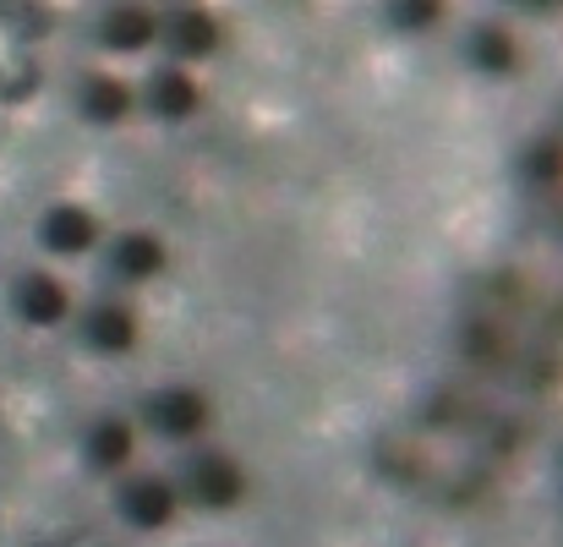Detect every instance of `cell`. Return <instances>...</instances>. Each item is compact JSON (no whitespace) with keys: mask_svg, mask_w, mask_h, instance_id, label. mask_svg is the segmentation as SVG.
<instances>
[{"mask_svg":"<svg viewBox=\"0 0 563 547\" xmlns=\"http://www.w3.org/2000/svg\"><path fill=\"white\" fill-rule=\"evenodd\" d=\"M88 460L104 466V471L126 466V460H132V427H126V422H99V427L88 433Z\"/></svg>","mask_w":563,"mask_h":547,"instance_id":"obj_15","label":"cell"},{"mask_svg":"<svg viewBox=\"0 0 563 547\" xmlns=\"http://www.w3.org/2000/svg\"><path fill=\"white\" fill-rule=\"evenodd\" d=\"M531 427L537 411L509 405L460 378L377 438V471L421 504L460 510L498 488Z\"/></svg>","mask_w":563,"mask_h":547,"instance_id":"obj_1","label":"cell"},{"mask_svg":"<svg viewBox=\"0 0 563 547\" xmlns=\"http://www.w3.org/2000/svg\"><path fill=\"white\" fill-rule=\"evenodd\" d=\"M520 186H526L531 208L563 236V116L531 138V149L520 160Z\"/></svg>","mask_w":563,"mask_h":547,"instance_id":"obj_3","label":"cell"},{"mask_svg":"<svg viewBox=\"0 0 563 547\" xmlns=\"http://www.w3.org/2000/svg\"><path fill=\"white\" fill-rule=\"evenodd\" d=\"M38 547H110V543H104V537H82V532H77V537H49V543H38Z\"/></svg>","mask_w":563,"mask_h":547,"instance_id":"obj_17","label":"cell"},{"mask_svg":"<svg viewBox=\"0 0 563 547\" xmlns=\"http://www.w3.org/2000/svg\"><path fill=\"white\" fill-rule=\"evenodd\" d=\"M159 33L170 39L176 55H213L219 50V22L208 11H176V17H159Z\"/></svg>","mask_w":563,"mask_h":547,"instance_id":"obj_13","label":"cell"},{"mask_svg":"<svg viewBox=\"0 0 563 547\" xmlns=\"http://www.w3.org/2000/svg\"><path fill=\"white\" fill-rule=\"evenodd\" d=\"M187 493L202 510H230V504H241V493H246V471H241L230 455L202 449L187 466Z\"/></svg>","mask_w":563,"mask_h":547,"instance_id":"obj_4","label":"cell"},{"mask_svg":"<svg viewBox=\"0 0 563 547\" xmlns=\"http://www.w3.org/2000/svg\"><path fill=\"white\" fill-rule=\"evenodd\" d=\"M148 105H154V116H165V121H187L191 110L202 105V88L191 83L181 66H170V72H154V83H148Z\"/></svg>","mask_w":563,"mask_h":547,"instance_id":"obj_12","label":"cell"},{"mask_svg":"<svg viewBox=\"0 0 563 547\" xmlns=\"http://www.w3.org/2000/svg\"><path fill=\"white\" fill-rule=\"evenodd\" d=\"M11 302H16V313H22L27 324H38V329H49V324H60V318L71 313V291H66L55 274H44V269L22 274Z\"/></svg>","mask_w":563,"mask_h":547,"instance_id":"obj_5","label":"cell"},{"mask_svg":"<svg viewBox=\"0 0 563 547\" xmlns=\"http://www.w3.org/2000/svg\"><path fill=\"white\" fill-rule=\"evenodd\" d=\"M121 515H126L132 526H143V532H159V526H170V515H176V488L159 482V477H132V482L121 488Z\"/></svg>","mask_w":563,"mask_h":547,"instance_id":"obj_7","label":"cell"},{"mask_svg":"<svg viewBox=\"0 0 563 547\" xmlns=\"http://www.w3.org/2000/svg\"><path fill=\"white\" fill-rule=\"evenodd\" d=\"M99 39H104V50H148L154 39H159V17L154 11H143V6H115L104 22H99Z\"/></svg>","mask_w":563,"mask_h":547,"instance_id":"obj_10","label":"cell"},{"mask_svg":"<svg viewBox=\"0 0 563 547\" xmlns=\"http://www.w3.org/2000/svg\"><path fill=\"white\" fill-rule=\"evenodd\" d=\"M454 340L465 383L542 411L563 378V296L531 274H482L460 302Z\"/></svg>","mask_w":563,"mask_h":547,"instance_id":"obj_2","label":"cell"},{"mask_svg":"<svg viewBox=\"0 0 563 547\" xmlns=\"http://www.w3.org/2000/svg\"><path fill=\"white\" fill-rule=\"evenodd\" d=\"M88 346H93V351H110V357H126V351L137 346V318H132V307H121V302L93 307V313H88Z\"/></svg>","mask_w":563,"mask_h":547,"instance_id":"obj_11","label":"cell"},{"mask_svg":"<svg viewBox=\"0 0 563 547\" xmlns=\"http://www.w3.org/2000/svg\"><path fill=\"white\" fill-rule=\"evenodd\" d=\"M399 22H410V28H427V22H438V6H421V11H394Z\"/></svg>","mask_w":563,"mask_h":547,"instance_id":"obj_18","label":"cell"},{"mask_svg":"<svg viewBox=\"0 0 563 547\" xmlns=\"http://www.w3.org/2000/svg\"><path fill=\"white\" fill-rule=\"evenodd\" d=\"M126 110H132V94H126V83H115V77H88V83H82V116H88V121H99V127H115Z\"/></svg>","mask_w":563,"mask_h":547,"instance_id":"obj_14","label":"cell"},{"mask_svg":"<svg viewBox=\"0 0 563 547\" xmlns=\"http://www.w3.org/2000/svg\"><path fill=\"white\" fill-rule=\"evenodd\" d=\"M465 55H471L482 72H509V66H515V39H509L504 28H476L471 44H465Z\"/></svg>","mask_w":563,"mask_h":547,"instance_id":"obj_16","label":"cell"},{"mask_svg":"<svg viewBox=\"0 0 563 547\" xmlns=\"http://www.w3.org/2000/svg\"><path fill=\"white\" fill-rule=\"evenodd\" d=\"M148 422L165 438H197L208 427V400L197 389H165V394L148 400Z\"/></svg>","mask_w":563,"mask_h":547,"instance_id":"obj_6","label":"cell"},{"mask_svg":"<svg viewBox=\"0 0 563 547\" xmlns=\"http://www.w3.org/2000/svg\"><path fill=\"white\" fill-rule=\"evenodd\" d=\"M93 236H99V225H93V214H88V208H77V203L49 208V214H44V225H38V241H44L49 252H60V258L88 252V247H93Z\"/></svg>","mask_w":563,"mask_h":547,"instance_id":"obj_8","label":"cell"},{"mask_svg":"<svg viewBox=\"0 0 563 547\" xmlns=\"http://www.w3.org/2000/svg\"><path fill=\"white\" fill-rule=\"evenodd\" d=\"M110 269H115L121 280H154V274L165 269V241L148 236V230H126V236H115V247H110Z\"/></svg>","mask_w":563,"mask_h":547,"instance_id":"obj_9","label":"cell"}]
</instances>
